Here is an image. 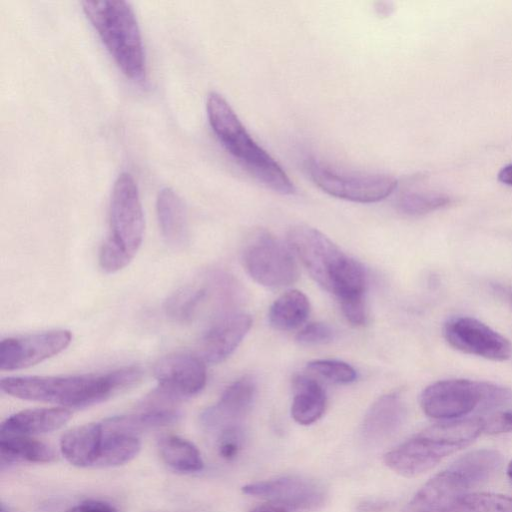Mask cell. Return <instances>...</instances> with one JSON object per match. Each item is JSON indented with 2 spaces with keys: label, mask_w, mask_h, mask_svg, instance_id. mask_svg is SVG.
Here are the masks:
<instances>
[{
  "label": "cell",
  "mask_w": 512,
  "mask_h": 512,
  "mask_svg": "<svg viewBox=\"0 0 512 512\" xmlns=\"http://www.w3.org/2000/svg\"><path fill=\"white\" fill-rule=\"evenodd\" d=\"M287 245L311 277L338 300L341 310L365 306L367 277L363 266L319 230L296 225Z\"/></svg>",
  "instance_id": "cell-1"
},
{
  "label": "cell",
  "mask_w": 512,
  "mask_h": 512,
  "mask_svg": "<svg viewBox=\"0 0 512 512\" xmlns=\"http://www.w3.org/2000/svg\"><path fill=\"white\" fill-rule=\"evenodd\" d=\"M141 376L139 367L129 366L103 374L6 377L0 387L16 398L83 408L133 386Z\"/></svg>",
  "instance_id": "cell-2"
},
{
  "label": "cell",
  "mask_w": 512,
  "mask_h": 512,
  "mask_svg": "<svg viewBox=\"0 0 512 512\" xmlns=\"http://www.w3.org/2000/svg\"><path fill=\"white\" fill-rule=\"evenodd\" d=\"M206 110L209 124L217 139L253 178L284 195L296 192L286 172L254 141L222 95L211 92L207 97Z\"/></svg>",
  "instance_id": "cell-3"
},
{
  "label": "cell",
  "mask_w": 512,
  "mask_h": 512,
  "mask_svg": "<svg viewBox=\"0 0 512 512\" xmlns=\"http://www.w3.org/2000/svg\"><path fill=\"white\" fill-rule=\"evenodd\" d=\"M484 430V418L446 420L432 425L384 455V463L404 477H416L472 443Z\"/></svg>",
  "instance_id": "cell-4"
},
{
  "label": "cell",
  "mask_w": 512,
  "mask_h": 512,
  "mask_svg": "<svg viewBox=\"0 0 512 512\" xmlns=\"http://www.w3.org/2000/svg\"><path fill=\"white\" fill-rule=\"evenodd\" d=\"M502 455L494 449L470 451L428 480L403 512H444L459 498L491 479Z\"/></svg>",
  "instance_id": "cell-5"
},
{
  "label": "cell",
  "mask_w": 512,
  "mask_h": 512,
  "mask_svg": "<svg viewBox=\"0 0 512 512\" xmlns=\"http://www.w3.org/2000/svg\"><path fill=\"white\" fill-rule=\"evenodd\" d=\"M82 6L121 71L134 81H143L146 76L144 46L131 5L123 0H86Z\"/></svg>",
  "instance_id": "cell-6"
},
{
  "label": "cell",
  "mask_w": 512,
  "mask_h": 512,
  "mask_svg": "<svg viewBox=\"0 0 512 512\" xmlns=\"http://www.w3.org/2000/svg\"><path fill=\"white\" fill-rule=\"evenodd\" d=\"M144 214L134 178L121 173L113 186L110 202V233L101 245L100 267L107 273L126 267L141 246Z\"/></svg>",
  "instance_id": "cell-7"
},
{
  "label": "cell",
  "mask_w": 512,
  "mask_h": 512,
  "mask_svg": "<svg viewBox=\"0 0 512 512\" xmlns=\"http://www.w3.org/2000/svg\"><path fill=\"white\" fill-rule=\"evenodd\" d=\"M512 402V390L485 381L441 380L420 395L423 412L434 419H460L473 411L491 412Z\"/></svg>",
  "instance_id": "cell-8"
},
{
  "label": "cell",
  "mask_w": 512,
  "mask_h": 512,
  "mask_svg": "<svg viewBox=\"0 0 512 512\" xmlns=\"http://www.w3.org/2000/svg\"><path fill=\"white\" fill-rule=\"evenodd\" d=\"M242 262L249 276L268 288L287 287L299 278V268L289 246L267 231L252 235L244 246Z\"/></svg>",
  "instance_id": "cell-9"
},
{
  "label": "cell",
  "mask_w": 512,
  "mask_h": 512,
  "mask_svg": "<svg viewBox=\"0 0 512 512\" xmlns=\"http://www.w3.org/2000/svg\"><path fill=\"white\" fill-rule=\"evenodd\" d=\"M313 182L327 194L359 203H374L387 198L397 188V180L383 174L339 172L316 159L307 161Z\"/></svg>",
  "instance_id": "cell-10"
},
{
  "label": "cell",
  "mask_w": 512,
  "mask_h": 512,
  "mask_svg": "<svg viewBox=\"0 0 512 512\" xmlns=\"http://www.w3.org/2000/svg\"><path fill=\"white\" fill-rule=\"evenodd\" d=\"M443 336L451 347L466 354L493 361L512 357L509 340L473 317L450 318L443 326Z\"/></svg>",
  "instance_id": "cell-11"
},
{
  "label": "cell",
  "mask_w": 512,
  "mask_h": 512,
  "mask_svg": "<svg viewBox=\"0 0 512 512\" xmlns=\"http://www.w3.org/2000/svg\"><path fill=\"white\" fill-rule=\"evenodd\" d=\"M71 340V332L62 329L3 339L0 368L12 371L36 365L62 352Z\"/></svg>",
  "instance_id": "cell-12"
},
{
  "label": "cell",
  "mask_w": 512,
  "mask_h": 512,
  "mask_svg": "<svg viewBox=\"0 0 512 512\" xmlns=\"http://www.w3.org/2000/svg\"><path fill=\"white\" fill-rule=\"evenodd\" d=\"M246 495L277 501L290 506L294 512L310 511L322 506L326 492L319 483L297 476H285L259 481L242 487Z\"/></svg>",
  "instance_id": "cell-13"
},
{
  "label": "cell",
  "mask_w": 512,
  "mask_h": 512,
  "mask_svg": "<svg viewBox=\"0 0 512 512\" xmlns=\"http://www.w3.org/2000/svg\"><path fill=\"white\" fill-rule=\"evenodd\" d=\"M204 363L200 357L186 353L162 357L154 366L158 389L177 401L198 394L207 380Z\"/></svg>",
  "instance_id": "cell-14"
},
{
  "label": "cell",
  "mask_w": 512,
  "mask_h": 512,
  "mask_svg": "<svg viewBox=\"0 0 512 512\" xmlns=\"http://www.w3.org/2000/svg\"><path fill=\"white\" fill-rule=\"evenodd\" d=\"M252 326L245 313H228L218 318L204 333L199 347L200 358L207 363L224 361L242 342Z\"/></svg>",
  "instance_id": "cell-15"
},
{
  "label": "cell",
  "mask_w": 512,
  "mask_h": 512,
  "mask_svg": "<svg viewBox=\"0 0 512 512\" xmlns=\"http://www.w3.org/2000/svg\"><path fill=\"white\" fill-rule=\"evenodd\" d=\"M255 394L256 386L251 377L244 376L234 381L224 390L219 401L202 413V423L220 431L238 425V421L250 411Z\"/></svg>",
  "instance_id": "cell-16"
},
{
  "label": "cell",
  "mask_w": 512,
  "mask_h": 512,
  "mask_svg": "<svg viewBox=\"0 0 512 512\" xmlns=\"http://www.w3.org/2000/svg\"><path fill=\"white\" fill-rule=\"evenodd\" d=\"M406 418V407L396 394H386L378 398L369 408L362 423L365 440L379 443L395 434Z\"/></svg>",
  "instance_id": "cell-17"
},
{
  "label": "cell",
  "mask_w": 512,
  "mask_h": 512,
  "mask_svg": "<svg viewBox=\"0 0 512 512\" xmlns=\"http://www.w3.org/2000/svg\"><path fill=\"white\" fill-rule=\"evenodd\" d=\"M71 416V411L65 407L23 410L1 424L0 438L48 433L64 426Z\"/></svg>",
  "instance_id": "cell-18"
},
{
  "label": "cell",
  "mask_w": 512,
  "mask_h": 512,
  "mask_svg": "<svg viewBox=\"0 0 512 512\" xmlns=\"http://www.w3.org/2000/svg\"><path fill=\"white\" fill-rule=\"evenodd\" d=\"M103 437L102 423H87L64 433L60 450L64 458L77 467L95 465Z\"/></svg>",
  "instance_id": "cell-19"
},
{
  "label": "cell",
  "mask_w": 512,
  "mask_h": 512,
  "mask_svg": "<svg viewBox=\"0 0 512 512\" xmlns=\"http://www.w3.org/2000/svg\"><path fill=\"white\" fill-rule=\"evenodd\" d=\"M291 416L301 425H311L325 412L327 397L322 385L313 377L297 375L292 382Z\"/></svg>",
  "instance_id": "cell-20"
},
{
  "label": "cell",
  "mask_w": 512,
  "mask_h": 512,
  "mask_svg": "<svg viewBox=\"0 0 512 512\" xmlns=\"http://www.w3.org/2000/svg\"><path fill=\"white\" fill-rule=\"evenodd\" d=\"M156 211L159 226L166 242L182 246L187 239V212L181 197L171 188H163L157 196Z\"/></svg>",
  "instance_id": "cell-21"
},
{
  "label": "cell",
  "mask_w": 512,
  "mask_h": 512,
  "mask_svg": "<svg viewBox=\"0 0 512 512\" xmlns=\"http://www.w3.org/2000/svg\"><path fill=\"white\" fill-rule=\"evenodd\" d=\"M307 296L296 289L286 291L271 305L268 313L270 325L280 331H291L301 327L310 314Z\"/></svg>",
  "instance_id": "cell-22"
},
{
  "label": "cell",
  "mask_w": 512,
  "mask_h": 512,
  "mask_svg": "<svg viewBox=\"0 0 512 512\" xmlns=\"http://www.w3.org/2000/svg\"><path fill=\"white\" fill-rule=\"evenodd\" d=\"M140 449L138 434L103 426L102 442L94 467L123 465L135 458Z\"/></svg>",
  "instance_id": "cell-23"
},
{
  "label": "cell",
  "mask_w": 512,
  "mask_h": 512,
  "mask_svg": "<svg viewBox=\"0 0 512 512\" xmlns=\"http://www.w3.org/2000/svg\"><path fill=\"white\" fill-rule=\"evenodd\" d=\"M1 466L17 462L50 463L56 460L54 450L30 436L0 438Z\"/></svg>",
  "instance_id": "cell-24"
},
{
  "label": "cell",
  "mask_w": 512,
  "mask_h": 512,
  "mask_svg": "<svg viewBox=\"0 0 512 512\" xmlns=\"http://www.w3.org/2000/svg\"><path fill=\"white\" fill-rule=\"evenodd\" d=\"M162 460L176 471L198 472L204 463L198 448L190 441L175 435L162 437L158 442Z\"/></svg>",
  "instance_id": "cell-25"
},
{
  "label": "cell",
  "mask_w": 512,
  "mask_h": 512,
  "mask_svg": "<svg viewBox=\"0 0 512 512\" xmlns=\"http://www.w3.org/2000/svg\"><path fill=\"white\" fill-rule=\"evenodd\" d=\"M206 294V288L203 286H183L166 300V314L180 322L189 321L196 314Z\"/></svg>",
  "instance_id": "cell-26"
},
{
  "label": "cell",
  "mask_w": 512,
  "mask_h": 512,
  "mask_svg": "<svg viewBox=\"0 0 512 512\" xmlns=\"http://www.w3.org/2000/svg\"><path fill=\"white\" fill-rule=\"evenodd\" d=\"M444 512H512V497L490 492H471L459 498Z\"/></svg>",
  "instance_id": "cell-27"
},
{
  "label": "cell",
  "mask_w": 512,
  "mask_h": 512,
  "mask_svg": "<svg viewBox=\"0 0 512 512\" xmlns=\"http://www.w3.org/2000/svg\"><path fill=\"white\" fill-rule=\"evenodd\" d=\"M449 203V196L442 193L410 191L398 198L396 206L403 214L419 216L445 207Z\"/></svg>",
  "instance_id": "cell-28"
},
{
  "label": "cell",
  "mask_w": 512,
  "mask_h": 512,
  "mask_svg": "<svg viewBox=\"0 0 512 512\" xmlns=\"http://www.w3.org/2000/svg\"><path fill=\"white\" fill-rule=\"evenodd\" d=\"M306 369L335 384H349L357 379L356 370L348 363L340 360L318 359L307 363Z\"/></svg>",
  "instance_id": "cell-29"
},
{
  "label": "cell",
  "mask_w": 512,
  "mask_h": 512,
  "mask_svg": "<svg viewBox=\"0 0 512 512\" xmlns=\"http://www.w3.org/2000/svg\"><path fill=\"white\" fill-rule=\"evenodd\" d=\"M244 439V432L239 425L224 428L218 438L219 455L228 461L235 459L243 447Z\"/></svg>",
  "instance_id": "cell-30"
},
{
  "label": "cell",
  "mask_w": 512,
  "mask_h": 512,
  "mask_svg": "<svg viewBox=\"0 0 512 512\" xmlns=\"http://www.w3.org/2000/svg\"><path fill=\"white\" fill-rule=\"evenodd\" d=\"M334 338L333 329L323 322H311L303 326L296 335V341L302 345H321Z\"/></svg>",
  "instance_id": "cell-31"
},
{
  "label": "cell",
  "mask_w": 512,
  "mask_h": 512,
  "mask_svg": "<svg viewBox=\"0 0 512 512\" xmlns=\"http://www.w3.org/2000/svg\"><path fill=\"white\" fill-rule=\"evenodd\" d=\"M483 432L489 434L512 433V410L495 412L484 418Z\"/></svg>",
  "instance_id": "cell-32"
},
{
  "label": "cell",
  "mask_w": 512,
  "mask_h": 512,
  "mask_svg": "<svg viewBox=\"0 0 512 512\" xmlns=\"http://www.w3.org/2000/svg\"><path fill=\"white\" fill-rule=\"evenodd\" d=\"M65 512H117L111 505L101 501H86L67 509Z\"/></svg>",
  "instance_id": "cell-33"
},
{
  "label": "cell",
  "mask_w": 512,
  "mask_h": 512,
  "mask_svg": "<svg viewBox=\"0 0 512 512\" xmlns=\"http://www.w3.org/2000/svg\"><path fill=\"white\" fill-rule=\"evenodd\" d=\"M248 512H294V510L281 502L277 501H266L252 509Z\"/></svg>",
  "instance_id": "cell-34"
},
{
  "label": "cell",
  "mask_w": 512,
  "mask_h": 512,
  "mask_svg": "<svg viewBox=\"0 0 512 512\" xmlns=\"http://www.w3.org/2000/svg\"><path fill=\"white\" fill-rule=\"evenodd\" d=\"M500 182L512 186V164L503 167L498 173Z\"/></svg>",
  "instance_id": "cell-35"
},
{
  "label": "cell",
  "mask_w": 512,
  "mask_h": 512,
  "mask_svg": "<svg viewBox=\"0 0 512 512\" xmlns=\"http://www.w3.org/2000/svg\"><path fill=\"white\" fill-rule=\"evenodd\" d=\"M507 475L509 479L512 481V461L507 466Z\"/></svg>",
  "instance_id": "cell-36"
},
{
  "label": "cell",
  "mask_w": 512,
  "mask_h": 512,
  "mask_svg": "<svg viewBox=\"0 0 512 512\" xmlns=\"http://www.w3.org/2000/svg\"><path fill=\"white\" fill-rule=\"evenodd\" d=\"M0 512H7L3 505H1Z\"/></svg>",
  "instance_id": "cell-37"
},
{
  "label": "cell",
  "mask_w": 512,
  "mask_h": 512,
  "mask_svg": "<svg viewBox=\"0 0 512 512\" xmlns=\"http://www.w3.org/2000/svg\"><path fill=\"white\" fill-rule=\"evenodd\" d=\"M510 300H511V303H512V291L510 293Z\"/></svg>",
  "instance_id": "cell-38"
}]
</instances>
